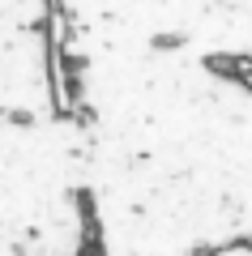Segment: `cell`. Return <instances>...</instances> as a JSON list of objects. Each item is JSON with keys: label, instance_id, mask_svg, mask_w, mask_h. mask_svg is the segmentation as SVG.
<instances>
[{"label": "cell", "instance_id": "cell-1", "mask_svg": "<svg viewBox=\"0 0 252 256\" xmlns=\"http://www.w3.org/2000/svg\"><path fill=\"white\" fill-rule=\"evenodd\" d=\"M81 141L52 0H0V239L86 222Z\"/></svg>", "mask_w": 252, "mask_h": 256}]
</instances>
